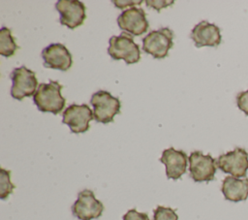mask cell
Returning a JSON list of instances; mask_svg holds the SVG:
<instances>
[{"label":"cell","instance_id":"obj_18","mask_svg":"<svg viewBox=\"0 0 248 220\" xmlns=\"http://www.w3.org/2000/svg\"><path fill=\"white\" fill-rule=\"evenodd\" d=\"M154 220H178L175 210L170 207L158 205L154 209Z\"/></svg>","mask_w":248,"mask_h":220},{"label":"cell","instance_id":"obj_2","mask_svg":"<svg viewBox=\"0 0 248 220\" xmlns=\"http://www.w3.org/2000/svg\"><path fill=\"white\" fill-rule=\"evenodd\" d=\"M108 44V53L113 60L122 59L126 64H135L140 61V49L131 34L123 32L119 36H111Z\"/></svg>","mask_w":248,"mask_h":220},{"label":"cell","instance_id":"obj_3","mask_svg":"<svg viewBox=\"0 0 248 220\" xmlns=\"http://www.w3.org/2000/svg\"><path fill=\"white\" fill-rule=\"evenodd\" d=\"M93 106V116L97 122L109 123L120 112V101L106 90L95 92L90 99Z\"/></svg>","mask_w":248,"mask_h":220},{"label":"cell","instance_id":"obj_6","mask_svg":"<svg viewBox=\"0 0 248 220\" xmlns=\"http://www.w3.org/2000/svg\"><path fill=\"white\" fill-rule=\"evenodd\" d=\"M189 172L191 178L196 182H208L214 179L216 160L210 154L202 151H193L189 156Z\"/></svg>","mask_w":248,"mask_h":220},{"label":"cell","instance_id":"obj_20","mask_svg":"<svg viewBox=\"0 0 248 220\" xmlns=\"http://www.w3.org/2000/svg\"><path fill=\"white\" fill-rule=\"evenodd\" d=\"M123 220H150L147 213L139 212L136 208L129 209L123 216Z\"/></svg>","mask_w":248,"mask_h":220},{"label":"cell","instance_id":"obj_22","mask_svg":"<svg viewBox=\"0 0 248 220\" xmlns=\"http://www.w3.org/2000/svg\"><path fill=\"white\" fill-rule=\"evenodd\" d=\"M112 3L114 4V6L116 8H119V9H124V8H127V7H130V6H134V5H140L142 3V1H112Z\"/></svg>","mask_w":248,"mask_h":220},{"label":"cell","instance_id":"obj_7","mask_svg":"<svg viewBox=\"0 0 248 220\" xmlns=\"http://www.w3.org/2000/svg\"><path fill=\"white\" fill-rule=\"evenodd\" d=\"M216 166L232 176L245 177L248 170V152L241 147H235L232 151L221 154L216 160Z\"/></svg>","mask_w":248,"mask_h":220},{"label":"cell","instance_id":"obj_17","mask_svg":"<svg viewBox=\"0 0 248 220\" xmlns=\"http://www.w3.org/2000/svg\"><path fill=\"white\" fill-rule=\"evenodd\" d=\"M16 185L11 181V171L0 169V198L6 200L14 191Z\"/></svg>","mask_w":248,"mask_h":220},{"label":"cell","instance_id":"obj_13","mask_svg":"<svg viewBox=\"0 0 248 220\" xmlns=\"http://www.w3.org/2000/svg\"><path fill=\"white\" fill-rule=\"evenodd\" d=\"M189 157L183 150H176L173 147L165 149L162 152L160 161L166 167V175L169 179L180 178L187 169Z\"/></svg>","mask_w":248,"mask_h":220},{"label":"cell","instance_id":"obj_5","mask_svg":"<svg viewBox=\"0 0 248 220\" xmlns=\"http://www.w3.org/2000/svg\"><path fill=\"white\" fill-rule=\"evenodd\" d=\"M12 79L11 96L16 100L31 97L36 93L39 83L35 72L25 66L15 68L10 74Z\"/></svg>","mask_w":248,"mask_h":220},{"label":"cell","instance_id":"obj_16","mask_svg":"<svg viewBox=\"0 0 248 220\" xmlns=\"http://www.w3.org/2000/svg\"><path fill=\"white\" fill-rule=\"evenodd\" d=\"M10 28L3 26L0 29V54L5 57L13 56L18 49Z\"/></svg>","mask_w":248,"mask_h":220},{"label":"cell","instance_id":"obj_14","mask_svg":"<svg viewBox=\"0 0 248 220\" xmlns=\"http://www.w3.org/2000/svg\"><path fill=\"white\" fill-rule=\"evenodd\" d=\"M190 38L197 47H218L222 41L220 28L207 20H202L196 24L191 31Z\"/></svg>","mask_w":248,"mask_h":220},{"label":"cell","instance_id":"obj_4","mask_svg":"<svg viewBox=\"0 0 248 220\" xmlns=\"http://www.w3.org/2000/svg\"><path fill=\"white\" fill-rule=\"evenodd\" d=\"M173 32L168 27L150 31L142 39V50L151 54L155 59H164L173 47Z\"/></svg>","mask_w":248,"mask_h":220},{"label":"cell","instance_id":"obj_11","mask_svg":"<svg viewBox=\"0 0 248 220\" xmlns=\"http://www.w3.org/2000/svg\"><path fill=\"white\" fill-rule=\"evenodd\" d=\"M117 24L121 30L134 36L143 35L149 27L144 10L137 7L123 11L117 17Z\"/></svg>","mask_w":248,"mask_h":220},{"label":"cell","instance_id":"obj_1","mask_svg":"<svg viewBox=\"0 0 248 220\" xmlns=\"http://www.w3.org/2000/svg\"><path fill=\"white\" fill-rule=\"evenodd\" d=\"M62 85L57 80L40 83L33 96V102L42 112L58 114L65 107L66 99L61 94Z\"/></svg>","mask_w":248,"mask_h":220},{"label":"cell","instance_id":"obj_9","mask_svg":"<svg viewBox=\"0 0 248 220\" xmlns=\"http://www.w3.org/2000/svg\"><path fill=\"white\" fill-rule=\"evenodd\" d=\"M55 9L60 15L59 22L70 29L82 25L86 18L85 5L78 0H59Z\"/></svg>","mask_w":248,"mask_h":220},{"label":"cell","instance_id":"obj_12","mask_svg":"<svg viewBox=\"0 0 248 220\" xmlns=\"http://www.w3.org/2000/svg\"><path fill=\"white\" fill-rule=\"evenodd\" d=\"M42 58L46 68L67 71L72 67L73 57L68 48L60 44H50L42 50Z\"/></svg>","mask_w":248,"mask_h":220},{"label":"cell","instance_id":"obj_21","mask_svg":"<svg viewBox=\"0 0 248 220\" xmlns=\"http://www.w3.org/2000/svg\"><path fill=\"white\" fill-rule=\"evenodd\" d=\"M174 3V1H166V0H147L145 1L146 6L155 9L157 12H161L163 8H167L169 6H171Z\"/></svg>","mask_w":248,"mask_h":220},{"label":"cell","instance_id":"obj_15","mask_svg":"<svg viewBox=\"0 0 248 220\" xmlns=\"http://www.w3.org/2000/svg\"><path fill=\"white\" fill-rule=\"evenodd\" d=\"M221 191L228 201L234 203L245 201L248 197V178L226 176L222 182Z\"/></svg>","mask_w":248,"mask_h":220},{"label":"cell","instance_id":"obj_8","mask_svg":"<svg viewBox=\"0 0 248 220\" xmlns=\"http://www.w3.org/2000/svg\"><path fill=\"white\" fill-rule=\"evenodd\" d=\"M104 211V204L95 198L93 191L84 189L78 195L72 205V212L79 220H92L99 218Z\"/></svg>","mask_w":248,"mask_h":220},{"label":"cell","instance_id":"obj_10","mask_svg":"<svg viewBox=\"0 0 248 220\" xmlns=\"http://www.w3.org/2000/svg\"><path fill=\"white\" fill-rule=\"evenodd\" d=\"M94 119L91 109L86 105L72 104L63 111L62 122L75 134L84 133L89 129V122Z\"/></svg>","mask_w":248,"mask_h":220},{"label":"cell","instance_id":"obj_19","mask_svg":"<svg viewBox=\"0 0 248 220\" xmlns=\"http://www.w3.org/2000/svg\"><path fill=\"white\" fill-rule=\"evenodd\" d=\"M236 105L240 110L248 115V89L241 91L236 96Z\"/></svg>","mask_w":248,"mask_h":220}]
</instances>
